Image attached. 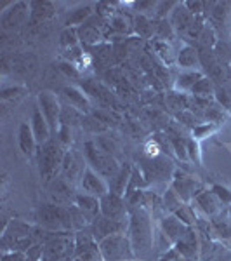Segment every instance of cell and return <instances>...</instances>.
I'll list each match as a JSON object with an SVG mask.
<instances>
[{
	"mask_svg": "<svg viewBox=\"0 0 231 261\" xmlns=\"http://www.w3.org/2000/svg\"><path fill=\"white\" fill-rule=\"evenodd\" d=\"M78 37H80V42L83 44H98L101 39H104L103 33H101V27L98 24H92V18L87 21L85 24H82L80 28H78Z\"/></svg>",
	"mask_w": 231,
	"mask_h": 261,
	"instance_id": "obj_28",
	"label": "cell"
},
{
	"mask_svg": "<svg viewBox=\"0 0 231 261\" xmlns=\"http://www.w3.org/2000/svg\"><path fill=\"white\" fill-rule=\"evenodd\" d=\"M170 188L179 195V199L186 204H191L195 200V197L198 195L201 190H205L204 185L200 183L195 176L188 174L183 169H178L176 167L174 172H172V178H170Z\"/></svg>",
	"mask_w": 231,
	"mask_h": 261,
	"instance_id": "obj_6",
	"label": "cell"
},
{
	"mask_svg": "<svg viewBox=\"0 0 231 261\" xmlns=\"http://www.w3.org/2000/svg\"><path fill=\"white\" fill-rule=\"evenodd\" d=\"M129 220H110V218L98 216L91 225V233L96 242H101L103 239L111 237L115 233H127Z\"/></svg>",
	"mask_w": 231,
	"mask_h": 261,
	"instance_id": "obj_10",
	"label": "cell"
},
{
	"mask_svg": "<svg viewBox=\"0 0 231 261\" xmlns=\"http://www.w3.org/2000/svg\"><path fill=\"white\" fill-rule=\"evenodd\" d=\"M78 187H80L82 193L98 197V199H101V197L110 192V183H108V179H104L103 176L98 174V172L89 166H85V169H83Z\"/></svg>",
	"mask_w": 231,
	"mask_h": 261,
	"instance_id": "obj_12",
	"label": "cell"
},
{
	"mask_svg": "<svg viewBox=\"0 0 231 261\" xmlns=\"http://www.w3.org/2000/svg\"><path fill=\"white\" fill-rule=\"evenodd\" d=\"M80 45V37H78V28H68L65 27L60 33V47L61 49H73Z\"/></svg>",
	"mask_w": 231,
	"mask_h": 261,
	"instance_id": "obj_29",
	"label": "cell"
},
{
	"mask_svg": "<svg viewBox=\"0 0 231 261\" xmlns=\"http://www.w3.org/2000/svg\"><path fill=\"white\" fill-rule=\"evenodd\" d=\"M66 148L61 145L56 138H52L45 145L39 146L37 151V164H39V174L45 183H50L54 178H57L61 172V164L65 159Z\"/></svg>",
	"mask_w": 231,
	"mask_h": 261,
	"instance_id": "obj_3",
	"label": "cell"
},
{
	"mask_svg": "<svg viewBox=\"0 0 231 261\" xmlns=\"http://www.w3.org/2000/svg\"><path fill=\"white\" fill-rule=\"evenodd\" d=\"M191 204L196 205V207H198L201 213L207 214L209 218H214V216H217V214H221V205H222L221 200L214 195L212 190H207V188L201 190Z\"/></svg>",
	"mask_w": 231,
	"mask_h": 261,
	"instance_id": "obj_19",
	"label": "cell"
},
{
	"mask_svg": "<svg viewBox=\"0 0 231 261\" xmlns=\"http://www.w3.org/2000/svg\"><path fill=\"white\" fill-rule=\"evenodd\" d=\"M92 14H94V9H92L91 4L75 7V9L71 11L68 16H66L65 27H68V28H80L82 24H85L87 21L92 18Z\"/></svg>",
	"mask_w": 231,
	"mask_h": 261,
	"instance_id": "obj_23",
	"label": "cell"
},
{
	"mask_svg": "<svg viewBox=\"0 0 231 261\" xmlns=\"http://www.w3.org/2000/svg\"><path fill=\"white\" fill-rule=\"evenodd\" d=\"M217 129H219V124L216 122H200L191 129V138H195L196 141L205 140L207 136H212Z\"/></svg>",
	"mask_w": 231,
	"mask_h": 261,
	"instance_id": "obj_32",
	"label": "cell"
},
{
	"mask_svg": "<svg viewBox=\"0 0 231 261\" xmlns=\"http://www.w3.org/2000/svg\"><path fill=\"white\" fill-rule=\"evenodd\" d=\"M212 16L216 18L217 21H222L226 18V4H214V9H212Z\"/></svg>",
	"mask_w": 231,
	"mask_h": 261,
	"instance_id": "obj_43",
	"label": "cell"
},
{
	"mask_svg": "<svg viewBox=\"0 0 231 261\" xmlns=\"http://www.w3.org/2000/svg\"><path fill=\"white\" fill-rule=\"evenodd\" d=\"M37 105H39L40 112L44 113L45 120L49 122L52 134L56 136L61 125V113H63V105L60 98L50 91H40L37 94Z\"/></svg>",
	"mask_w": 231,
	"mask_h": 261,
	"instance_id": "obj_7",
	"label": "cell"
},
{
	"mask_svg": "<svg viewBox=\"0 0 231 261\" xmlns=\"http://www.w3.org/2000/svg\"><path fill=\"white\" fill-rule=\"evenodd\" d=\"M176 61H178V65L181 66V68L193 70L195 66L200 65V53L193 47V45L186 44L178 50V54H176Z\"/></svg>",
	"mask_w": 231,
	"mask_h": 261,
	"instance_id": "obj_24",
	"label": "cell"
},
{
	"mask_svg": "<svg viewBox=\"0 0 231 261\" xmlns=\"http://www.w3.org/2000/svg\"><path fill=\"white\" fill-rule=\"evenodd\" d=\"M214 98L222 108H231V92L226 87H216V96Z\"/></svg>",
	"mask_w": 231,
	"mask_h": 261,
	"instance_id": "obj_36",
	"label": "cell"
},
{
	"mask_svg": "<svg viewBox=\"0 0 231 261\" xmlns=\"http://www.w3.org/2000/svg\"><path fill=\"white\" fill-rule=\"evenodd\" d=\"M211 190L217 199L221 200L222 205H231V190L224 185H219V183H214L211 187Z\"/></svg>",
	"mask_w": 231,
	"mask_h": 261,
	"instance_id": "obj_35",
	"label": "cell"
},
{
	"mask_svg": "<svg viewBox=\"0 0 231 261\" xmlns=\"http://www.w3.org/2000/svg\"><path fill=\"white\" fill-rule=\"evenodd\" d=\"M54 16V4L49 0H35L30 2V27H37L45 21H49Z\"/></svg>",
	"mask_w": 231,
	"mask_h": 261,
	"instance_id": "obj_20",
	"label": "cell"
},
{
	"mask_svg": "<svg viewBox=\"0 0 231 261\" xmlns=\"http://www.w3.org/2000/svg\"><path fill=\"white\" fill-rule=\"evenodd\" d=\"M71 204L77 205L80 211L85 214L87 218L91 220V225L92 221L96 220L98 216H101V204H99V199L98 197H92V195H87V193H82L78 192L77 195H75V199Z\"/></svg>",
	"mask_w": 231,
	"mask_h": 261,
	"instance_id": "obj_21",
	"label": "cell"
},
{
	"mask_svg": "<svg viewBox=\"0 0 231 261\" xmlns=\"http://www.w3.org/2000/svg\"><path fill=\"white\" fill-rule=\"evenodd\" d=\"M188 157H190V162L196 164V166H201V151H200V141H196L195 138H188Z\"/></svg>",
	"mask_w": 231,
	"mask_h": 261,
	"instance_id": "obj_34",
	"label": "cell"
},
{
	"mask_svg": "<svg viewBox=\"0 0 231 261\" xmlns=\"http://www.w3.org/2000/svg\"><path fill=\"white\" fill-rule=\"evenodd\" d=\"M47 187H49L50 195H52V199H54V204L70 205V202H73L75 195H77L73 190V185H71L70 181H66L63 176L54 178Z\"/></svg>",
	"mask_w": 231,
	"mask_h": 261,
	"instance_id": "obj_16",
	"label": "cell"
},
{
	"mask_svg": "<svg viewBox=\"0 0 231 261\" xmlns=\"http://www.w3.org/2000/svg\"><path fill=\"white\" fill-rule=\"evenodd\" d=\"M18 145L21 153L26 159H33L37 157V151H39V143H37V138L33 134V129L30 125V122H21L19 129H18Z\"/></svg>",
	"mask_w": 231,
	"mask_h": 261,
	"instance_id": "obj_17",
	"label": "cell"
},
{
	"mask_svg": "<svg viewBox=\"0 0 231 261\" xmlns=\"http://www.w3.org/2000/svg\"><path fill=\"white\" fill-rule=\"evenodd\" d=\"M99 251L104 261H137L136 251L127 233H115L99 242Z\"/></svg>",
	"mask_w": 231,
	"mask_h": 261,
	"instance_id": "obj_5",
	"label": "cell"
},
{
	"mask_svg": "<svg viewBox=\"0 0 231 261\" xmlns=\"http://www.w3.org/2000/svg\"><path fill=\"white\" fill-rule=\"evenodd\" d=\"M184 7L191 12L193 16L200 18L201 12H204V7H205V2H184Z\"/></svg>",
	"mask_w": 231,
	"mask_h": 261,
	"instance_id": "obj_41",
	"label": "cell"
},
{
	"mask_svg": "<svg viewBox=\"0 0 231 261\" xmlns=\"http://www.w3.org/2000/svg\"><path fill=\"white\" fill-rule=\"evenodd\" d=\"M2 261H28L26 254L19 251H2Z\"/></svg>",
	"mask_w": 231,
	"mask_h": 261,
	"instance_id": "obj_39",
	"label": "cell"
},
{
	"mask_svg": "<svg viewBox=\"0 0 231 261\" xmlns=\"http://www.w3.org/2000/svg\"><path fill=\"white\" fill-rule=\"evenodd\" d=\"M158 226H160L162 235L167 239V242H169L170 246H174L179 239H183L184 235L188 233V230L191 228V226L184 225L181 220H178L174 214H165L160 220V225Z\"/></svg>",
	"mask_w": 231,
	"mask_h": 261,
	"instance_id": "obj_15",
	"label": "cell"
},
{
	"mask_svg": "<svg viewBox=\"0 0 231 261\" xmlns=\"http://www.w3.org/2000/svg\"><path fill=\"white\" fill-rule=\"evenodd\" d=\"M174 28H172L170 21L167 19H157L155 21V37L158 40H170L174 37Z\"/></svg>",
	"mask_w": 231,
	"mask_h": 261,
	"instance_id": "obj_33",
	"label": "cell"
},
{
	"mask_svg": "<svg viewBox=\"0 0 231 261\" xmlns=\"http://www.w3.org/2000/svg\"><path fill=\"white\" fill-rule=\"evenodd\" d=\"M209 225H211V231L217 239H221V241H231V221L228 218L222 216V213L211 218Z\"/></svg>",
	"mask_w": 231,
	"mask_h": 261,
	"instance_id": "obj_27",
	"label": "cell"
},
{
	"mask_svg": "<svg viewBox=\"0 0 231 261\" xmlns=\"http://www.w3.org/2000/svg\"><path fill=\"white\" fill-rule=\"evenodd\" d=\"M127 235L132 242L137 259L145 258L153 247V228H151L150 214L145 207H129Z\"/></svg>",
	"mask_w": 231,
	"mask_h": 261,
	"instance_id": "obj_1",
	"label": "cell"
},
{
	"mask_svg": "<svg viewBox=\"0 0 231 261\" xmlns=\"http://www.w3.org/2000/svg\"><path fill=\"white\" fill-rule=\"evenodd\" d=\"M30 125L33 129V134H35L37 138V143H39V146L45 145L47 141L52 140V130H50V125L49 122L45 120L44 113L40 112L39 105H35V108H33L32 112V117H30Z\"/></svg>",
	"mask_w": 231,
	"mask_h": 261,
	"instance_id": "obj_18",
	"label": "cell"
},
{
	"mask_svg": "<svg viewBox=\"0 0 231 261\" xmlns=\"http://www.w3.org/2000/svg\"><path fill=\"white\" fill-rule=\"evenodd\" d=\"M35 225L45 231H75L70 205L54 202L39 205L35 211Z\"/></svg>",
	"mask_w": 231,
	"mask_h": 261,
	"instance_id": "obj_2",
	"label": "cell"
},
{
	"mask_svg": "<svg viewBox=\"0 0 231 261\" xmlns=\"http://www.w3.org/2000/svg\"><path fill=\"white\" fill-rule=\"evenodd\" d=\"M83 161L89 167H92L98 174L103 176L104 179L110 181L113 176L119 172L120 166L119 161L115 159V155H111L110 151L101 148L96 141H85L83 143Z\"/></svg>",
	"mask_w": 231,
	"mask_h": 261,
	"instance_id": "obj_4",
	"label": "cell"
},
{
	"mask_svg": "<svg viewBox=\"0 0 231 261\" xmlns=\"http://www.w3.org/2000/svg\"><path fill=\"white\" fill-rule=\"evenodd\" d=\"M204 77V73H200V71L196 70H186L183 71V73H179V77L176 79V84H174V89L178 92H191V89L195 87V84L200 81V79Z\"/></svg>",
	"mask_w": 231,
	"mask_h": 261,
	"instance_id": "obj_25",
	"label": "cell"
},
{
	"mask_svg": "<svg viewBox=\"0 0 231 261\" xmlns=\"http://www.w3.org/2000/svg\"><path fill=\"white\" fill-rule=\"evenodd\" d=\"M131 176H132V164L124 162L120 166L119 172H117V174L108 181V183H110V192L117 193V195L125 197L127 188H129V183H131Z\"/></svg>",
	"mask_w": 231,
	"mask_h": 261,
	"instance_id": "obj_22",
	"label": "cell"
},
{
	"mask_svg": "<svg viewBox=\"0 0 231 261\" xmlns=\"http://www.w3.org/2000/svg\"><path fill=\"white\" fill-rule=\"evenodd\" d=\"M178 7V2H158L157 6V19H167V14Z\"/></svg>",
	"mask_w": 231,
	"mask_h": 261,
	"instance_id": "obj_37",
	"label": "cell"
},
{
	"mask_svg": "<svg viewBox=\"0 0 231 261\" xmlns=\"http://www.w3.org/2000/svg\"><path fill=\"white\" fill-rule=\"evenodd\" d=\"M101 204V216L110 218V220H129V204L125 197L108 192L99 199Z\"/></svg>",
	"mask_w": 231,
	"mask_h": 261,
	"instance_id": "obj_11",
	"label": "cell"
},
{
	"mask_svg": "<svg viewBox=\"0 0 231 261\" xmlns=\"http://www.w3.org/2000/svg\"><path fill=\"white\" fill-rule=\"evenodd\" d=\"M169 141H170V146L174 150L176 157L183 162H190V157H188V143L184 138L178 136V134H170L169 136Z\"/></svg>",
	"mask_w": 231,
	"mask_h": 261,
	"instance_id": "obj_31",
	"label": "cell"
},
{
	"mask_svg": "<svg viewBox=\"0 0 231 261\" xmlns=\"http://www.w3.org/2000/svg\"><path fill=\"white\" fill-rule=\"evenodd\" d=\"M145 153H146V159H157V157H160V146H158V143L155 141V140H151L146 143V146H145Z\"/></svg>",
	"mask_w": 231,
	"mask_h": 261,
	"instance_id": "obj_38",
	"label": "cell"
},
{
	"mask_svg": "<svg viewBox=\"0 0 231 261\" xmlns=\"http://www.w3.org/2000/svg\"><path fill=\"white\" fill-rule=\"evenodd\" d=\"M63 99L66 101V105L71 107L73 110H77L82 115H91L92 113V103L91 98L87 96V92L80 89L77 86H65L61 89Z\"/></svg>",
	"mask_w": 231,
	"mask_h": 261,
	"instance_id": "obj_13",
	"label": "cell"
},
{
	"mask_svg": "<svg viewBox=\"0 0 231 261\" xmlns=\"http://www.w3.org/2000/svg\"><path fill=\"white\" fill-rule=\"evenodd\" d=\"M85 166H87L85 161H82L75 151L66 150L65 159H63V164H61L60 176H63L66 181H70L71 185H75L77 181L80 183L82 172H83V169H85Z\"/></svg>",
	"mask_w": 231,
	"mask_h": 261,
	"instance_id": "obj_14",
	"label": "cell"
},
{
	"mask_svg": "<svg viewBox=\"0 0 231 261\" xmlns=\"http://www.w3.org/2000/svg\"><path fill=\"white\" fill-rule=\"evenodd\" d=\"M216 87H217L216 82H214L212 79H209L207 75H204V77L195 84V87L191 89L190 94L195 99H207L209 101V98H214V96H216Z\"/></svg>",
	"mask_w": 231,
	"mask_h": 261,
	"instance_id": "obj_26",
	"label": "cell"
},
{
	"mask_svg": "<svg viewBox=\"0 0 231 261\" xmlns=\"http://www.w3.org/2000/svg\"><path fill=\"white\" fill-rule=\"evenodd\" d=\"M28 21H30V4L28 2H12L0 14V27L4 32L18 30Z\"/></svg>",
	"mask_w": 231,
	"mask_h": 261,
	"instance_id": "obj_8",
	"label": "cell"
},
{
	"mask_svg": "<svg viewBox=\"0 0 231 261\" xmlns=\"http://www.w3.org/2000/svg\"><path fill=\"white\" fill-rule=\"evenodd\" d=\"M134 28L142 39H150L151 35H155V21L150 19L148 16H137L136 21H134Z\"/></svg>",
	"mask_w": 231,
	"mask_h": 261,
	"instance_id": "obj_30",
	"label": "cell"
},
{
	"mask_svg": "<svg viewBox=\"0 0 231 261\" xmlns=\"http://www.w3.org/2000/svg\"><path fill=\"white\" fill-rule=\"evenodd\" d=\"M172 249L178 254V261H198L201 256V242L195 226H191L188 233L172 246Z\"/></svg>",
	"mask_w": 231,
	"mask_h": 261,
	"instance_id": "obj_9",
	"label": "cell"
},
{
	"mask_svg": "<svg viewBox=\"0 0 231 261\" xmlns=\"http://www.w3.org/2000/svg\"><path fill=\"white\" fill-rule=\"evenodd\" d=\"M157 6H158V2H136L134 4V7L137 9V12L142 16H146V12H153V11H157Z\"/></svg>",
	"mask_w": 231,
	"mask_h": 261,
	"instance_id": "obj_40",
	"label": "cell"
},
{
	"mask_svg": "<svg viewBox=\"0 0 231 261\" xmlns=\"http://www.w3.org/2000/svg\"><path fill=\"white\" fill-rule=\"evenodd\" d=\"M21 92H23L21 87H7V89H2V92H0V98H2L4 101L12 99V98H16V96H19Z\"/></svg>",
	"mask_w": 231,
	"mask_h": 261,
	"instance_id": "obj_42",
	"label": "cell"
}]
</instances>
